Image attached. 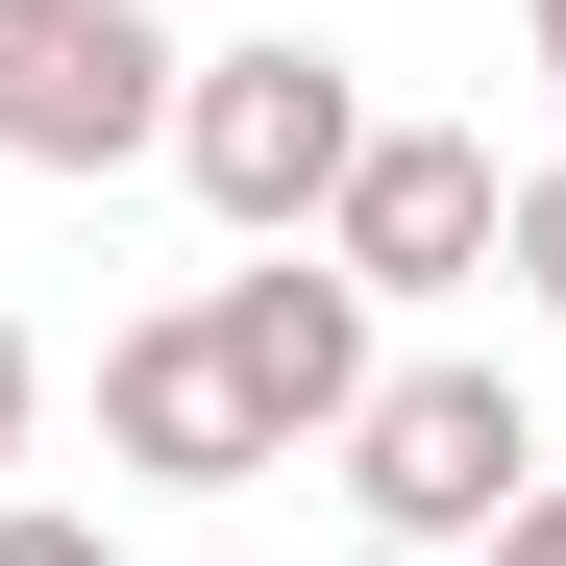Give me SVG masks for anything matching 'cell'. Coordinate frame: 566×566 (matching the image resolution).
<instances>
[{
	"instance_id": "obj_1",
	"label": "cell",
	"mask_w": 566,
	"mask_h": 566,
	"mask_svg": "<svg viewBox=\"0 0 566 566\" xmlns=\"http://www.w3.org/2000/svg\"><path fill=\"white\" fill-rule=\"evenodd\" d=\"M345 148H369V74H345L321 25H247V50L172 74V172H198V222H222V247H321Z\"/></svg>"
},
{
	"instance_id": "obj_2",
	"label": "cell",
	"mask_w": 566,
	"mask_h": 566,
	"mask_svg": "<svg viewBox=\"0 0 566 566\" xmlns=\"http://www.w3.org/2000/svg\"><path fill=\"white\" fill-rule=\"evenodd\" d=\"M517 493H542L517 369H369V419H345V517L369 542H493Z\"/></svg>"
},
{
	"instance_id": "obj_3",
	"label": "cell",
	"mask_w": 566,
	"mask_h": 566,
	"mask_svg": "<svg viewBox=\"0 0 566 566\" xmlns=\"http://www.w3.org/2000/svg\"><path fill=\"white\" fill-rule=\"evenodd\" d=\"M172 50L148 0H0V172H124V148H172Z\"/></svg>"
},
{
	"instance_id": "obj_4",
	"label": "cell",
	"mask_w": 566,
	"mask_h": 566,
	"mask_svg": "<svg viewBox=\"0 0 566 566\" xmlns=\"http://www.w3.org/2000/svg\"><path fill=\"white\" fill-rule=\"evenodd\" d=\"M493 198H517V172L468 124H369L345 198H321V271H345V296H468V271H493Z\"/></svg>"
},
{
	"instance_id": "obj_5",
	"label": "cell",
	"mask_w": 566,
	"mask_h": 566,
	"mask_svg": "<svg viewBox=\"0 0 566 566\" xmlns=\"http://www.w3.org/2000/svg\"><path fill=\"white\" fill-rule=\"evenodd\" d=\"M198 345L247 369V419H271V468H296V443H345V419H369V296H345L321 247H247L222 296H198Z\"/></svg>"
},
{
	"instance_id": "obj_6",
	"label": "cell",
	"mask_w": 566,
	"mask_h": 566,
	"mask_svg": "<svg viewBox=\"0 0 566 566\" xmlns=\"http://www.w3.org/2000/svg\"><path fill=\"white\" fill-rule=\"evenodd\" d=\"M99 443L148 468V493H271V419H247V369L198 345V296L99 345Z\"/></svg>"
},
{
	"instance_id": "obj_7",
	"label": "cell",
	"mask_w": 566,
	"mask_h": 566,
	"mask_svg": "<svg viewBox=\"0 0 566 566\" xmlns=\"http://www.w3.org/2000/svg\"><path fill=\"white\" fill-rule=\"evenodd\" d=\"M493 271H517V296H566V148H542L517 198H493Z\"/></svg>"
},
{
	"instance_id": "obj_8",
	"label": "cell",
	"mask_w": 566,
	"mask_h": 566,
	"mask_svg": "<svg viewBox=\"0 0 566 566\" xmlns=\"http://www.w3.org/2000/svg\"><path fill=\"white\" fill-rule=\"evenodd\" d=\"M0 566H124V542L74 517V493H0Z\"/></svg>"
},
{
	"instance_id": "obj_9",
	"label": "cell",
	"mask_w": 566,
	"mask_h": 566,
	"mask_svg": "<svg viewBox=\"0 0 566 566\" xmlns=\"http://www.w3.org/2000/svg\"><path fill=\"white\" fill-rule=\"evenodd\" d=\"M25 419H50V345H25V321H0V468H25Z\"/></svg>"
},
{
	"instance_id": "obj_10",
	"label": "cell",
	"mask_w": 566,
	"mask_h": 566,
	"mask_svg": "<svg viewBox=\"0 0 566 566\" xmlns=\"http://www.w3.org/2000/svg\"><path fill=\"white\" fill-rule=\"evenodd\" d=\"M493 566H566V493H517V517H493Z\"/></svg>"
},
{
	"instance_id": "obj_11",
	"label": "cell",
	"mask_w": 566,
	"mask_h": 566,
	"mask_svg": "<svg viewBox=\"0 0 566 566\" xmlns=\"http://www.w3.org/2000/svg\"><path fill=\"white\" fill-rule=\"evenodd\" d=\"M542 74H566V0H542Z\"/></svg>"
}]
</instances>
